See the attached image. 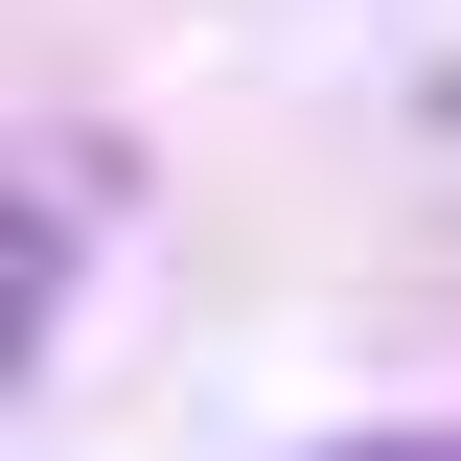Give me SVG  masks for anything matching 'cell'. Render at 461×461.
Instances as JSON below:
<instances>
[{"label":"cell","instance_id":"obj_1","mask_svg":"<svg viewBox=\"0 0 461 461\" xmlns=\"http://www.w3.org/2000/svg\"><path fill=\"white\" fill-rule=\"evenodd\" d=\"M47 323H69V208H47V185H0V393L47 369Z\"/></svg>","mask_w":461,"mask_h":461}]
</instances>
